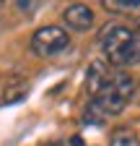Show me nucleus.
<instances>
[{"label": "nucleus", "instance_id": "1", "mask_svg": "<svg viewBox=\"0 0 140 146\" xmlns=\"http://www.w3.org/2000/svg\"><path fill=\"white\" fill-rule=\"evenodd\" d=\"M101 50L107 55V63L117 68L140 65V34H135L130 26L109 24L99 34Z\"/></svg>", "mask_w": 140, "mask_h": 146}, {"label": "nucleus", "instance_id": "2", "mask_svg": "<svg viewBox=\"0 0 140 146\" xmlns=\"http://www.w3.org/2000/svg\"><path fill=\"white\" fill-rule=\"evenodd\" d=\"M132 94H135L132 76L125 73V70H119V73H112L109 76V81L104 84V89L94 97V104L104 112V117L107 115H119L122 110L130 104Z\"/></svg>", "mask_w": 140, "mask_h": 146}, {"label": "nucleus", "instance_id": "3", "mask_svg": "<svg viewBox=\"0 0 140 146\" xmlns=\"http://www.w3.org/2000/svg\"><path fill=\"white\" fill-rule=\"evenodd\" d=\"M70 44V34L67 29L62 26H55V24H49V26H42L31 34V52L37 55V58H52V55H60L65 47Z\"/></svg>", "mask_w": 140, "mask_h": 146}, {"label": "nucleus", "instance_id": "4", "mask_svg": "<svg viewBox=\"0 0 140 146\" xmlns=\"http://www.w3.org/2000/svg\"><path fill=\"white\" fill-rule=\"evenodd\" d=\"M62 21L70 31H88L94 26V11L86 3H70L62 11Z\"/></svg>", "mask_w": 140, "mask_h": 146}, {"label": "nucleus", "instance_id": "5", "mask_svg": "<svg viewBox=\"0 0 140 146\" xmlns=\"http://www.w3.org/2000/svg\"><path fill=\"white\" fill-rule=\"evenodd\" d=\"M109 63L107 60H94L88 65V73H86V89H88V94L96 97L99 91L104 89V84L109 81Z\"/></svg>", "mask_w": 140, "mask_h": 146}, {"label": "nucleus", "instance_id": "6", "mask_svg": "<svg viewBox=\"0 0 140 146\" xmlns=\"http://www.w3.org/2000/svg\"><path fill=\"white\" fill-rule=\"evenodd\" d=\"M109 146H140L137 143V136L132 131H127V128H122V131H117L109 141Z\"/></svg>", "mask_w": 140, "mask_h": 146}, {"label": "nucleus", "instance_id": "7", "mask_svg": "<svg viewBox=\"0 0 140 146\" xmlns=\"http://www.w3.org/2000/svg\"><path fill=\"white\" fill-rule=\"evenodd\" d=\"M107 11H114V13H122V11H140V3L137 0H122V3H117V0H104L101 3Z\"/></svg>", "mask_w": 140, "mask_h": 146}, {"label": "nucleus", "instance_id": "8", "mask_svg": "<svg viewBox=\"0 0 140 146\" xmlns=\"http://www.w3.org/2000/svg\"><path fill=\"white\" fill-rule=\"evenodd\" d=\"M83 117H86V123H91V125H101V123H104V112H101V110H99L94 102L88 104V110H86Z\"/></svg>", "mask_w": 140, "mask_h": 146}, {"label": "nucleus", "instance_id": "9", "mask_svg": "<svg viewBox=\"0 0 140 146\" xmlns=\"http://www.w3.org/2000/svg\"><path fill=\"white\" fill-rule=\"evenodd\" d=\"M16 8L18 11H39L42 3H26V0H21V3H16Z\"/></svg>", "mask_w": 140, "mask_h": 146}, {"label": "nucleus", "instance_id": "10", "mask_svg": "<svg viewBox=\"0 0 140 146\" xmlns=\"http://www.w3.org/2000/svg\"><path fill=\"white\" fill-rule=\"evenodd\" d=\"M0 8H3V5H0Z\"/></svg>", "mask_w": 140, "mask_h": 146}, {"label": "nucleus", "instance_id": "11", "mask_svg": "<svg viewBox=\"0 0 140 146\" xmlns=\"http://www.w3.org/2000/svg\"><path fill=\"white\" fill-rule=\"evenodd\" d=\"M0 89H3V86H0Z\"/></svg>", "mask_w": 140, "mask_h": 146}]
</instances>
